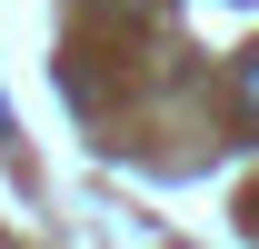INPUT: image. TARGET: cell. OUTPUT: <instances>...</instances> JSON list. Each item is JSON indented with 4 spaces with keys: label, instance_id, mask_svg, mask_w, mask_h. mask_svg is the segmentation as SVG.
<instances>
[{
    "label": "cell",
    "instance_id": "obj_1",
    "mask_svg": "<svg viewBox=\"0 0 259 249\" xmlns=\"http://www.w3.org/2000/svg\"><path fill=\"white\" fill-rule=\"evenodd\" d=\"M249 110H259V50H249Z\"/></svg>",
    "mask_w": 259,
    "mask_h": 249
}]
</instances>
